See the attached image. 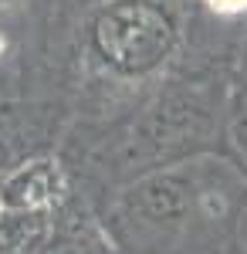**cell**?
Returning a JSON list of instances; mask_svg holds the SVG:
<instances>
[{
    "label": "cell",
    "instance_id": "6da1fadb",
    "mask_svg": "<svg viewBox=\"0 0 247 254\" xmlns=\"http://www.w3.org/2000/svg\"><path fill=\"white\" fill-rule=\"evenodd\" d=\"M210 7L220 14H237V10H247V0H210Z\"/></svg>",
    "mask_w": 247,
    "mask_h": 254
},
{
    "label": "cell",
    "instance_id": "7a4b0ae2",
    "mask_svg": "<svg viewBox=\"0 0 247 254\" xmlns=\"http://www.w3.org/2000/svg\"><path fill=\"white\" fill-rule=\"evenodd\" d=\"M0 48H3V44H0Z\"/></svg>",
    "mask_w": 247,
    "mask_h": 254
}]
</instances>
